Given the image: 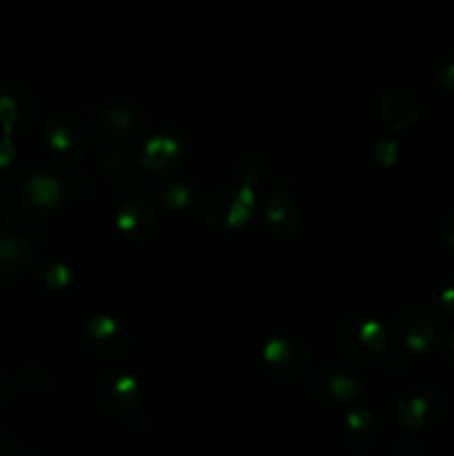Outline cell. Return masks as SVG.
Instances as JSON below:
<instances>
[{
    "label": "cell",
    "instance_id": "obj_24",
    "mask_svg": "<svg viewBox=\"0 0 454 456\" xmlns=\"http://www.w3.org/2000/svg\"><path fill=\"white\" fill-rule=\"evenodd\" d=\"M62 191H65V199L74 200V203H85L93 196V183L85 174L71 172L62 178Z\"/></svg>",
    "mask_w": 454,
    "mask_h": 456
},
{
    "label": "cell",
    "instance_id": "obj_18",
    "mask_svg": "<svg viewBox=\"0 0 454 456\" xmlns=\"http://www.w3.org/2000/svg\"><path fill=\"white\" fill-rule=\"evenodd\" d=\"M378 110H381L383 120H385L394 132H403V129L412 127L418 120V116H421L418 98L405 87L387 89L381 96V101H378Z\"/></svg>",
    "mask_w": 454,
    "mask_h": 456
},
{
    "label": "cell",
    "instance_id": "obj_17",
    "mask_svg": "<svg viewBox=\"0 0 454 456\" xmlns=\"http://www.w3.org/2000/svg\"><path fill=\"white\" fill-rule=\"evenodd\" d=\"M381 435V421L368 405H352L343 423V441L356 454H365Z\"/></svg>",
    "mask_w": 454,
    "mask_h": 456
},
{
    "label": "cell",
    "instance_id": "obj_13",
    "mask_svg": "<svg viewBox=\"0 0 454 456\" xmlns=\"http://www.w3.org/2000/svg\"><path fill=\"white\" fill-rule=\"evenodd\" d=\"M185 156H187V147L181 136L169 132H160L147 138L141 154H138V159H141V165L145 172L169 174L174 172V169L181 167Z\"/></svg>",
    "mask_w": 454,
    "mask_h": 456
},
{
    "label": "cell",
    "instance_id": "obj_21",
    "mask_svg": "<svg viewBox=\"0 0 454 456\" xmlns=\"http://www.w3.org/2000/svg\"><path fill=\"white\" fill-rule=\"evenodd\" d=\"M36 279H38V285L45 292L53 294V297H61L62 292L69 289L71 270L61 258H43L38 263V267H36Z\"/></svg>",
    "mask_w": 454,
    "mask_h": 456
},
{
    "label": "cell",
    "instance_id": "obj_19",
    "mask_svg": "<svg viewBox=\"0 0 454 456\" xmlns=\"http://www.w3.org/2000/svg\"><path fill=\"white\" fill-rule=\"evenodd\" d=\"M234 187H223V190H216L209 194V199L205 200L203 212H200V218H203L205 227L214 234H227L231 232L230 221H231V208H234Z\"/></svg>",
    "mask_w": 454,
    "mask_h": 456
},
{
    "label": "cell",
    "instance_id": "obj_8",
    "mask_svg": "<svg viewBox=\"0 0 454 456\" xmlns=\"http://www.w3.org/2000/svg\"><path fill=\"white\" fill-rule=\"evenodd\" d=\"M96 403L109 419H125L141 403V381L127 368H111L96 383Z\"/></svg>",
    "mask_w": 454,
    "mask_h": 456
},
{
    "label": "cell",
    "instance_id": "obj_27",
    "mask_svg": "<svg viewBox=\"0 0 454 456\" xmlns=\"http://www.w3.org/2000/svg\"><path fill=\"white\" fill-rule=\"evenodd\" d=\"M22 452V441L16 432L0 428V456H16Z\"/></svg>",
    "mask_w": 454,
    "mask_h": 456
},
{
    "label": "cell",
    "instance_id": "obj_15",
    "mask_svg": "<svg viewBox=\"0 0 454 456\" xmlns=\"http://www.w3.org/2000/svg\"><path fill=\"white\" fill-rule=\"evenodd\" d=\"M101 169L109 181H114L125 194L142 196L138 190H147L150 183L145 178L141 159L129 150H111L102 154Z\"/></svg>",
    "mask_w": 454,
    "mask_h": 456
},
{
    "label": "cell",
    "instance_id": "obj_25",
    "mask_svg": "<svg viewBox=\"0 0 454 456\" xmlns=\"http://www.w3.org/2000/svg\"><path fill=\"white\" fill-rule=\"evenodd\" d=\"M396 159H399V138L396 136L381 138L369 150V160L377 167H392L396 163Z\"/></svg>",
    "mask_w": 454,
    "mask_h": 456
},
{
    "label": "cell",
    "instance_id": "obj_14",
    "mask_svg": "<svg viewBox=\"0 0 454 456\" xmlns=\"http://www.w3.org/2000/svg\"><path fill=\"white\" fill-rule=\"evenodd\" d=\"M265 225L283 239H294L303 230V212L285 187H274L263 203Z\"/></svg>",
    "mask_w": 454,
    "mask_h": 456
},
{
    "label": "cell",
    "instance_id": "obj_23",
    "mask_svg": "<svg viewBox=\"0 0 454 456\" xmlns=\"http://www.w3.org/2000/svg\"><path fill=\"white\" fill-rule=\"evenodd\" d=\"M265 159L256 154V151H247V154H243L236 160V176H239L240 185L256 187L265 178Z\"/></svg>",
    "mask_w": 454,
    "mask_h": 456
},
{
    "label": "cell",
    "instance_id": "obj_29",
    "mask_svg": "<svg viewBox=\"0 0 454 456\" xmlns=\"http://www.w3.org/2000/svg\"><path fill=\"white\" fill-rule=\"evenodd\" d=\"M439 307L445 314L454 316V276L450 281H445L443 288L439 292Z\"/></svg>",
    "mask_w": 454,
    "mask_h": 456
},
{
    "label": "cell",
    "instance_id": "obj_32",
    "mask_svg": "<svg viewBox=\"0 0 454 456\" xmlns=\"http://www.w3.org/2000/svg\"><path fill=\"white\" fill-rule=\"evenodd\" d=\"M439 232H441V239L445 240V245L454 252V209L445 214L443 221H441Z\"/></svg>",
    "mask_w": 454,
    "mask_h": 456
},
{
    "label": "cell",
    "instance_id": "obj_22",
    "mask_svg": "<svg viewBox=\"0 0 454 456\" xmlns=\"http://www.w3.org/2000/svg\"><path fill=\"white\" fill-rule=\"evenodd\" d=\"M156 203L165 209H172V212H182L194 203V190L182 181L167 183V185L156 187Z\"/></svg>",
    "mask_w": 454,
    "mask_h": 456
},
{
    "label": "cell",
    "instance_id": "obj_3",
    "mask_svg": "<svg viewBox=\"0 0 454 456\" xmlns=\"http://www.w3.org/2000/svg\"><path fill=\"white\" fill-rule=\"evenodd\" d=\"M336 346L356 365H374L387 347V328L372 314L354 312L338 323Z\"/></svg>",
    "mask_w": 454,
    "mask_h": 456
},
{
    "label": "cell",
    "instance_id": "obj_28",
    "mask_svg": "<svg viewBox=\"0 0 454 456\" xmlns=\"http://www.w3.org/2000/svg\"><path fill=\"white\" fill-rule=\"evenodd\" d=\"M13 159H16V145L9 134L0 132V172H7L12 167Z\"/></svg>",
    "mask_w": 454,
    "mask_h": 456
},
{
    "label": "cell",
    "instance_id": "obj_33",
    "mask_svg": "<svg viewBox=\"0 0 454 456\" xmlns=\"http://www.w3.org/2000/svg\"><path fill=\"white\" fill-rule=\"evenodd\" d=\"M13 392H16V390H13L12 374H7V372H3V370H0V410L7 405V401L12 399Z\"/></svg>",
    "mask_w": 454,
    "mask_h": 456
},
{
    "label": "cell",
    "instance_id": "obj_5",
    "mask_svg": "<svg viewBox=\"0 0 454 456\" xmlns=\"http://www.w3.org/2000/svg\"><path fill=\"white\" fill-rule=\"evenodd\" d=\"M307 395L323 405H336V408H352L359 403L365 395L363 381L359 374L341 363L319 365L307 377Z\"/></svg>",
    "mask_w": 454,
    "mask_h": 456
},
{
    "label": "cell",
    "instance_id": "obj_34",
    "mask_svg": "<svg viewBox=\"0 0 454 456\" xmlns=\"http://www.w3.org/2000/svg\"><path fill=\"white\" fill-rule=\"evenodd\" d=\"M445 361L454 368V332L450 334L448 341H445Z\"/></svg>",
    "mask_w": 454,
    "mask_h": 456
},
{
    "label": "cell",
    "instance_id": "obj_31",
    "mask_svg": "<svg viewBox=\"0 0 454 456\" xmlns=\"http://www.w3.org/2000/svg\"><path fill=\"white\" fill-rule=\"evenodd\" d=\"M405 372H408V361H403V356H401V354L387 356V359H385V374L399 379V377H403Z\"/></svg>",
    "mask_w": 454,
    "mask_h": 456
},
{
    "label": "cell",
    "instance_id": "obj_20",
    "mask_svg": "<svg viewBox=\"0 0 454 456\" xmlns=\"http://www.w3.org/2000/svg\"><path fill=\"white\" fill-rule=\"evenodd\" d=\"M12 381L16 392L40 396L52 390L53 383H56V374L38 361H27V363L18 365L16 372L12 374Z\"/></svg>",
    "mask_w": 454,
    "mask_h": 456
},
{
    "label": "cell",
    "instance_id": "obj_16",
    "mask_svg": "<svg viewBox=\"0 0 454 456\" xmlns=\"http://www.w3.org/2000/svg\"><path fill=\"white\" fill-rule=\"evenodd\" d=\"M36 261L34 245L16 232L0 230V285H12L31 270Z\"/></svg>",
    "mask_w": 454,
    "mask_h": 456
},
{
    "label": "cell",
    "instance_id": "obj_12",
    "mask_svg": "<svg viewBox=\"0 0 454 456\" xmlns=\"http://www.w3.org/2000/svg\"><path fill=\"white\" fill-rule=\"evenodd\" d=\"M160 225L158 209L145 196H129L116 212V227L132 243H147Z\"/></svg>",
    "mask_w": 454,
    "mask_h": 456
},
{
    "label": "cell",
    "instance_id": "obj_2",
    "mask_svg": "<svg viewBox=\"0 0 454 456\" xmlns=\"http://www.w3.org/2000/svg\"><path fill=\"white\" fill-rule=\"evenodd\" d=\"M387 337L401 352L430 354L443 343L445 321L427 305L401 307L387 321Z\"/></svg>",
    "mask_w": 454,
    "mask_h": 456
},
{
    "label": "cell",
    "instance_id": "obj_11",
    "mask_svg": "<svg viewBox=\"0 0 454 456\" xmlns=\"http://www.w3.org/2000/svg\"><path fill=\"white\" fill-rule=\"evenodd\" d=\"M138 132V111L127 101H107L93 116V134L105 145H123Z\"/></svg>",
    "mask_w": 454,
    "mask_h": 456
},
{
    "label": "cell",
    "instance_id": "obj_4",
    "mask_svg": "<svg viewBox=\"0 0 454 456\" xmlns=\"http://www.w3.org/2000/svg\"><path fill=\"white\" fill-rule=\"evenodd\" d=\"M448 410V395L436 383H414L396 399L394 412L401 426L408 430H430L443 419Z\"/></svg>",
    "mask_w": 454,
    "mask_h": 456
},
{
    "label": "cell",
    "instance_id": "obj_7",
    "mask_svg": "<svg viewBox=\"0 0 454 456\" xmlns=\"http://www.w3.org/2000/svg\"><path fill=\"white\" fill-rule=\"evenodd\" d=\"M132 332L114 314H93L80 330V347L85 354L105 361H118L132 350Z\"/></svg>",
    "mask_w": 454,
    "mask_h": 456
},
{
    "label": "cell",
    "instance_id": "obj_30",
    "mask_svg": "<svg viewBox=\"0 0 454 456\" xmlns=\"http://www.w3.org/2000/svg\"><path fill=\"white\" fill-rule=\"evenodd\" d=\"M392 454L394 456H418L421 454V445L412 439V436H401L399 441L392 448Z\"/></svg>",
    "mask_w": 454,
    "mask_h": 456
},
{
    "label": "cell",
    "instance_id": "obj_10",
    "mask_svg": "<svg viewBox=\"0 0 454 456\" xmlns=\"http://www.w3.org/2000/svg\"><path fill=\"white\" fill-rule=\"evenodd\" d=\"M38 118V102L34 92L22 80L0 83V132L20 136L34 127Z\"/></svg>",
    "mask_w": 454,
    "mask_h": 456
},
{
    "label": "cell",
    "instance_id": "obj_26",
    "mask_svg": "<svg viewBox=\"0 0 454 456\" xmlns=\"http://www.w3.org/2000/svg\"><path fill=\"white\" fill-rule=\"evenodd\" d=\"M436 78H439L441 87L454 96V52L441 58L439 67H436Z\"/></svg>",
    "mask_w": 454,
    "mask_h": 456
},
{
    "label": "cell",
    "instance_id": "obj_1",
    "mask_svg": "<svg viewBox=\"0 0 454 456\" xmlns=\"http://www.w3.org/2000/svg\"><path fill=\"white\" fill-rule=\"evenodd\" d=\"M62 181L43 167L7 169L0 178V216L12 227L38 225L61 209Z\"/></svg>",
    "mask_w": 454,
    "mask_h": 456
},
{
    "label": "cell",
    "instance_id": "obj_35",
    "mask_svg": "<svg viewBox=\"0 0 454 456\" xmlns=\"http://www.w3.org/2000/svg\"><path fill=\"white\" fill-rule=\"evenodd\" d=\"M3 3H4V0H0V7H3Z\"/></svg>",
    "mask_w": 454,
    "mask_h": 456
},
{
    "label": "cell",
    "instance_id": "obj_9",
    "mask_svg": "<svg viewBox=\"0 0 454 456\" xmlns=\"http://www.w3.org/2000/svg\"><path fill=\"white\" fill-rule=\"evenodd\" d=\"M45 147L49 159L61 167H76L85 154V134L78 120L67 111H53L45 118Z\"/></svg>",
    "mask_w": 454,
    "mask_h": 456
},
{
    "label": "cell",
    "instance_id": "obj_6",
    "mask_svg": "<svg viewBox=\"0 0 454 456\" xmlns=\"http://www.w3.org/2000/svg\"><path fill=\"white\" fill-rule=\"evenodd\" d=\"M261 361L263 372L274 381H294L303 377L310 368V350L298 337L289 332H279L267 338L261 346Z\"/></svg>",
    "mask_w": 454,
    "mask_h": 456
}]
</instances>
